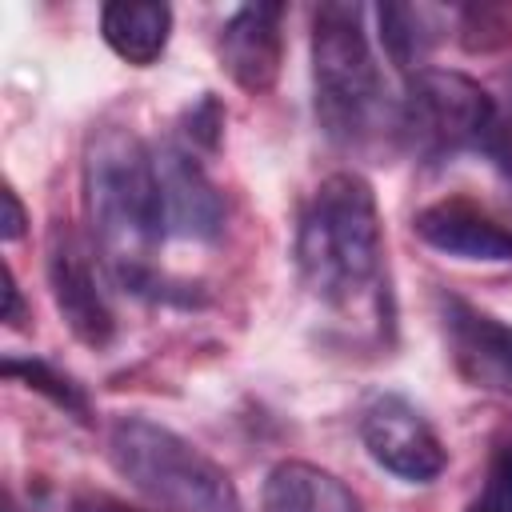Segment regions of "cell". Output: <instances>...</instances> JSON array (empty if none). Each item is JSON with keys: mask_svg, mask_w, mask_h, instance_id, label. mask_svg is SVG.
Returning a JSON list of instances; mask_svg holds the SVG:
<instances>
[{"mask_svg": "<svg viewBox=\"0 0 512 512\" xmlns=\"http://www.w3.org/2000/svg\"><path fill=\"white\" fill-rule=\"evenodd\" d=\"M496 124L492 92L452 68H420L404 76L396 104V140L428 164H444L468 148H484Z\"/></svg>", "mask_w": 512, "mask_h": 512, "instance_id": "obj_5", "label": "cell"}, {"mask_svg": "<svg viewBox=\"0 0 512 512\" xmlns=\"http://www.w3.org/2000/svg\"><path fill=\"white\" fill-rule=\"evenodd\" d=\"M100 32L108 40V48L136 64L148 68L152 60H160V52L168 48V32H172V8L168 4H132V0H116L100 8Z\"/></svg>", "mask_w": 512, "mask_h": 512, "instance_id": "obj_13", "label": "cell"}, {"mask_svg": "<svg viewBox=\"0 0 512 512\" xmlns=\"http://www.w3.org/2000/svg\"><path fill=\"white\" fill-rule=\"evenodd\" d=\"M0 204H4L0 236L12 244V240H20V236H24V224H28V216H24V204H20V196H16L12 188H4V192H0Z\"/></svg>", "mask_w": 512, "mask_h": 512, "instance_id": "obj_19", "label": "cell"}, {"mask_svg": "<svg viewBox=\"0 0 512 512\" xmlns=\"http://www.w3.org/2000/svg\"><path fill=\"white\" fill-rule=\"evenodd\" d=\"M0 372H4L8 380H20L24 388H32V392L48 396L56 408H64L68 416H76L80 424H88V420H92V404H88L84 388H80L68 372H60L56 364L36 360V356H4Z\"/></svg>", "mask_w": 512, "mask_h": 512, "instance_id": "obj_15", "label": "cell"}, {"mask_svg": "<svg viewBox=\"0 0 512 512\" xmlns=\"http://www.w3.org/2000/svg\"><path fill=\"white\" fill-rule=\"evenodd\" d=\"M68 512H132V508H124V504L112 500V496H76Z\"/></svg>", "mask_w": 512, "mask_h": 512, "instance_id": "obj_21", "label": "cell"}, {"mask_svg": "<svg viewBox=\"0 0 512 512\" xmlns=\"http://www.w3.org/2000/svg\"><path fill=\"white\" fill-rule=\"evenodd\" d=\"M152 164H156L168 236L216 240L224 228V200L212 176L204 172L200 156L180 140H164V144H152Z\"/></svg>", "mask_w": 512, "mask_h": 512, "instance_id": "obj_9", "label": "cell"}, {"mask_svg": "<svg viewBox=\"0 0 512 512\" xmlns=\"http://www.w3.org/2000/svg\"><path fill=\"white\" fill-rule=\"evenodd\" d=\"M112 468L164 512H244L232 476L192 440L148 416H116L108 428Z\"/></svg>", "mask_w": 512, "mask_h": 512, "instance_id": "obj_4", "label": "cell"}, {"mask_svg": "<svg viewBox=\"0 0 512 512\" xmlns=\"http://www.w3.org/2000/svg\"><path fill=\"white\" fill-rule=\"evenodd\" d=\"M264 512H364L356 492L308 460H280L260 492Z\"/></svg>", "mask_w": 512, "mask_h": 512, "instance_id": "obj_12", "label": "cell"}, {"mask_svg": "<svg viewBox=\"0 0 512 512\" xmlns=\"http://www.w3.org/2000/svg\"><path fill=\"white\" fill-rule=\"evenodd\" d=\"M280 20H284V4H244L224 20L216 36V52L236 88L260 96L276 84L284 60Z\"/></svg>", "mask_w": 512, "mask_h": 512, "instance_id": "obj_10", "label": "cell"}, {"mask_svg": "<svg viewBox=\"0 0 512 512\" xmlns=\"http://www.w3.org/2000/svg\"><path fill=\"white\" fill-rule=\"evenodd\" d=\"M492 100H496V124H492V136H488L484 148L500 160V168L512 172V68H504V72L496 76Z\"/></svg>", "mask_w": 512, "mask_h": 512, "instance_id": "obj_17", "label": "cell"}, {"mask_svg": "<svg viewBox=\"0 0 512 512\" xmlns=\"http://www.w3.org/2000/svg\"><path fill=\"white\" fill-rule=\"evenodd\" d=\"M312 104L324 136L340 148H372L396 136V104L372 56L364 12L328 0L312 12Z\"/></svg>", "mask_w": 512, "mask_h": 512, "instance_id": "obj_3", "label": "cell"}, {"mask_svg": "<svg viewBox=\"0 0 512 512\" xmlns=\"http://www.w3.org/2000/svg\"><path fill=\"white\" fill-rule=\"evenodd\" d=\"M48 288L56 300V312L64 316L68 332L88 348H108L116 336V316L108 308V296L100 292L92 252L76 236L72 224H52L48 232Z\"/></svg>", "mask_w": 512, "mask_h": 512, "instance_id": "obj_7", "label": "cell"}, {"mask_svg": "<svg viewBox=\"0 0 512 512\" xmlns=\"http://www.w3.org/2000/svg\"><path fill=\"white\" fill-rule=\"evenodd\" d=\"M412 232L428 248L448 252L456 260H484V264L512 260V228L468 200H440L420 208L412 220Z\"/></svg>", "mask_w": 512, "mask_h": 512, "instance_id": "obj_11", "label": "cell"}, {"mask_svg": "<svg viewBox=\"0 0 512 512\" xmlns=\"http://www.w3.org/2000/svg\"><path fill=\"white\" fill-rule=\"evenodd\" d=\"M384 264V232L376 192L360 172L324 176L296 224V268L304 288L320 304H352L376 280Z\"/></svg>", "mask_w": 512, "mask_h": 512, "instance_id": "obj_2", "label": "cell"}, {"mask_svg": "<svg viewBox=\"0 0 512 512\" xmlns=\"http://www.w3.org/2000/svg\"><path fill=\"white\" fill-rule=\"evenodd\" d=\"M436 304L456 372L484 392L512 396V324L452 292H440Z\"/></svg>", "mask_w": 512, "mask_h": 512, "instance_id": "obj_8", "label": "cell"}, {"mask_svg": "<svg viewBox=\"0 0 512 512\" xmlns=\"http://www.w3.org/2000/svg\"><path fill=\"white\" fill-rule=\"evenodd\" d=\"M84 212L112 280L132 296H172L156 272L168 236L152 164V144L120 124H104L84 148Z\"/></svg>", "mask_w": 512, "mask_h": 512, "instance_id": "obj_1", "label": "cell"}, {"mask_svg": "<svg viewBox=\"0 0 512 512\" xmlns=\"http://www.w3.org/2000/svg\"><path fill=\"white\" fill-rule=\"evenodd\" d=\"M0 320L12 324V328L24 324V296H20V284H16L12 264H4V312H0Z\"/></svg>", "mask_w": 512, "mask_h": 512, "instance_id": "obj_20", "label": "cell"}, {"mask_svg": "<svg viewBox=\"0 0 512 512\" xmlns=\"http://www.w3.org/2000/svg\"><path fill=\"white\" fill-rule=\"evenodd\" d=\"M360 440L368 456L404 484H428L444 472L448 448L416 404L404 396H376L360 412Z\"/></svg>", "mask_w": 512, "mask_h": 512, "instance_id": "obj_6", "label": "cell"}, {"mask_svg": "<svg viewBox=\"0 0 512 512\" xmlns=\"http://www.w3.org/2000/svg\"><path fill=\"white\" fill-rule=\"evenodd\" d=\"M184 136H188V148L196 152V148H204V152H212L216 144H220V128H224V112H220V104L212 100V96H204L188 116H184Z\"/></svg>", "mask_w": 512, "mask_h": 512, "instance_id": "obj_18", "label": "cell"}, {"mask_svg": "<svg viewBox=\"0 0 512 512\" xmlns=\"http://www.w3.org/2000/svg\"><path fill=\"white\" fill-rule=\"evenodd\" d=\"M464 512H512V436L496 440L484 468V484Z\"/></svg>", "mask_w": 512, "mask_h": 512, "instance_id": "obj_16", "label": "cell"}, {"mask_svg": "<svg viewBox=\"0 0 512 512\" xmlns=\"http://www.w3.org/2000/svg\"><path fill=\"white\" fill-rule=\"evenodd\" d=\"M380 40L388 60L412 76L424 68L428 48L436 44V28H432V12L428 8H412V4H380Z\"/></svg>", "mask_w": 512, "mask_h": 512, "instance_id": "obj_14", "label": "cell"}]
</instances>
